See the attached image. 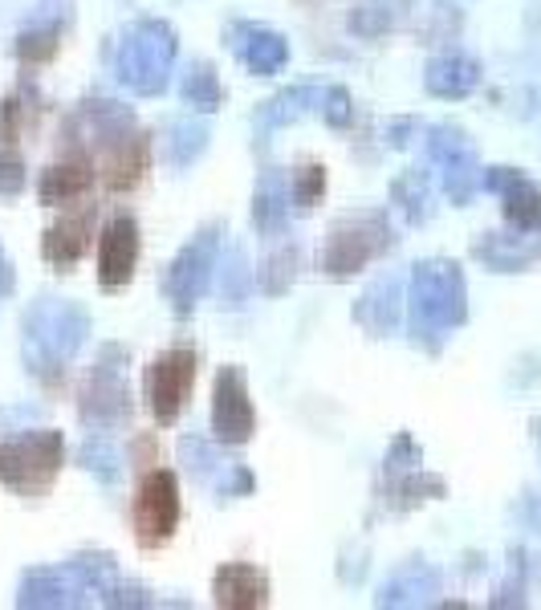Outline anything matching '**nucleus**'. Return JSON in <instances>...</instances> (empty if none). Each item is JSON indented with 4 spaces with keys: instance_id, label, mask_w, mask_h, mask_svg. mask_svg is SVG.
Wrapping results in <instances>:
<instances>
[{
    "instance_id": "obj_1",
    "label": "nucleus",
    "mask_w": 541,
    "mask_h": 610,
    "mask_svg": "<svg viewBox=\"0 0 541 610\" xmlns=\"http://www.w3.org/2000/svg\"><path fill=\"white\" fill-rule=\"evenodd\" d=\"M90 334V314L62 297H37L25 310V362L37 379H57Z\"/></svg>"
},
{
    "instance_id": "obj_2",
    "label": "nucleus",
    "mask_w": 541,
    "mask_h": 610,
    "mask_svg": "<svg viewBox=\"0 0 541 610\" xmlns=\"http://www.w3.org/2000/svg\"><path fill=\"white\" fill-rule=\"evenodd\" d=\"M175 53H179V41H175V29L167 21H155V17L135 21L123 33V45H118V61H114L118 82L143 98L159 94L171 78Z\"/></svg>"
},
{
    "instance_id": "obj_3",
    "label": "nucleus",
    "mask_w": 541,
    "mask_h": 610,
    "mask_svg": "<svg viewBox=\"0 0 541 610\" xmlns=\"http://www.w3.org/2000/svg\"><path fill=\"white\" fill-rule=\"evenodd\" d=\"M66 460V440L53 427L21 432L0 444V484L17 497H45Z\"/></svg>"
},
{
    "instance_id": "obj_4",
    "label": "nucleus",
    "mask_w": 541,
    "mask_h": 610,
    "mask_svg": "<svg viewBox=\"0 0 541 610\" xmlns=\"http://www.w3.org/2000/svg\"><path fill=\"white\" fill-rule=\"evenodd\" d=\"M395 244L387 212H350L334 220L326 249H322V273L334 281H346L354 273H363L371 261H379Z\"/></svg>"
},
{
    "instance_id": "obj_5",
    "label": "nucleus",
    "mask_w": 541,
    "mask_h": 610,
    "mask_svg": "<svg viewBox=\"0 0 541 610\" xmlns=\"http://www.w3.org/2000/svg\"><path fill=\"white\" fill-rule=\"evenodd\" d=\"M464 318V285L456 265L428 261L411 273V326L415 338L444 334Z\"/></svg>"
},
{
    "instance_id": "obj_6",
    "label": "nucleus",
    "mask_w": 541,
    "mask_h": 610,
    "mask_svg": "<svg viewBox=\"0 0 541 610\" xmlns=\"http://www.w3.org/2000/svg\"><path fill=\"white\" fill-rule=\"evenodd\" d=\"M123 366H127L123 346H102V358L94 362V371L78 391V415L94 432L123 427L131 419V391L123 383Z\"/></svg>"
},
{
    "instance_id": "obj_7",
    "label": "nucleus",
    "mask_w": 541,
    "mask_h": 610,
    "mask_svg": "<svg viewBox=\"0 0 541 610\" xmlns=\"http://www.w3.org/2000/svg\"><path fill=\"white\" fill-rule=\"evenodd\" d=\"M179 480L171 468H151L139 488H135V501H131V529L135 541L143 549H159L175 537L179 529Z\"/></svg>"
},
{
    "instance_id": "obj_8",
    "label": "nucleus",
    "mask_w": 541,
    "mask_h": 610,
    "mask_svg": "<svg viewBox=\"0 0 541 610\" xmlns=\"http://www.w3.org/2000/svg\"><path fill=\"white\" fill-rule=\"evenodd\" d=\"M216 269H220V228L208 224L204 232H196L184 244V253L171 261V269L163 277V289H167V297H171L179 318L196 310V301L208 293Z\"/></svg>"
},
{
    "instance_id": "obj_9",
    "label": "nucleus",
    "mask_w": 541,
    "mask_h": 610,
    "mask_svg": "<svg viewBox=\"0 0 541 610\" xmlns=\"http://www.w3.org/2000/svg\"><path fill=\"white\" fill-rule=\"evenodd\" d=\"M192 383H196V350L192 346H167L147 366V379H143L147 407L163 427L179 419V411H184V403L192 395Z\"/></svg>"
},
{
    "instance_id": "obj_10",
    "label": "nucleus",
    "mask_w": 541,
    "mask_h": 610,
    "mask_svg": "<svg viewBox=\"0 0 541 610\" xmlns=\"http://www.w3.org/2000/svg\"><path fill=\"white\" fill-rule=\"evenodd\" d=\"M253 432H257V411L249 399V379L240 366H224L212 387V436L216 444L240 448L253 440Z\"/></svg>"
},
{
    "instance_id": "obj_11",
    "label": "nucleus",
    "mask_w": 541,
    "mask_h": 610,
    "mask_svg": "<svg viewBox=\"0 0 541 610\" xmlns=\"http://www.w3.org/2000/svg\"><path fill=\"white\" fill-rule=\"evenodd\" d=\"M139 265V224L135 216L118 212L98 236V281L102 289H123Z\"/></svg>"
},
{
    "instance_id": "obj_12",
    "label": "nucleus",
    "mask_w": 541,
    "mask_h": 610,
    "mask_svg": "<svg viewBox=\"0 0 541 610\" xmlns=\"http://www.w3.org/2000/svg\"><path fill=\"white\" fill-rule=\"evenodd\" d=\"M151 167V139L127 131L102 147V183L106 192H135Z\"/></svg>"
},
{
    "instance_id": "obj_13",
    "label": "nucleus",
    "mask_w": 541,
    "mask_h": 610,
    "mask_svg": "<svg viewBox=\"0 0 541 610\" xmlns=\"http://www.w3.org/2000/svg\"><path fill=\"white\" fill-rule=\"evenodd\" d=\"M228 45H232V53L249 66V74H261V78L281 74L285 61H289V41H285L281 33L265 29V25L236 21V25L228 29Z\"/></svg>"
},
{
    "instance_id": "obj_14",
    "label": "nucleus",
    "mask_w": 541,
    "mask_h": 610,
    "mask_svg": "<svg viewBox=\"0 0 541 610\" xmlns=\"http://www.w3.org/2000/svg\"><path fill=\"white\" fill-rule=\"evenodd\" d=\"M90 244H94V208L86 204V208H78V212H70V216H62L49 232H45V240H41V253H45V261L53 265V269H74L86 253H90Z\"/></svg>"
},
{
    "instance_id": "obj_15",
    "label": "nucleus",
    "mask_w": 541,
    "mask_h": 610,
    "mask_svg": "<svg viewBox=\"0 0 541 610\" xmlns=\"http://www.w3.org/2000/svg\"><path fill=\"white\" fill-rule=\"evenodd\" d=\"M90 188H94V163L86 159V151H70L62 163H53V167L41 171L37 196L49 208H62V204L82 200Z\"/></svg>"
},
{
    "instance_id": "obj_16",
    "label": "nucleus",
    "mask_w": 541,
    "mask_h": 610,
    "mask_svg": "<svg viewBox=\"0 0 541 610\" xmlns=\"http://www.w3.org/2000/svg\"><path fill=\"white\" fill-rule=\"evenodd\" d=\"M212 594H216V606L257 610L269 602V578L249 562H224L212 578Z\"/></svg>"
},
{
    "instance_id": "obj_17",
    "label": "nucleus",
    "mask_w": 541,
    "mask_h": 610,
    "mask_svg": "<svg viewBox=\"0 0 541 610\" xmlns=\"http://www.w3.org/2000/svg\"><path fill=\"white\" fill-rule=\"evenodd\" d=\"M74 594H82V586L74 582V574L66 566L62 570H29L17 602L21 606H74L78 602Z\"/></svg>"
},
{
    "instance_id": "obj_18",
    "label": "nucleus",
    "mask_w": 541,
    "mask_h": 610,
    "mask_svg": "<svg viewBox=\"0 0 541 610\" xmlns=\"http://www.w3.org/2000/svg\"><path fill=\"white\" fill-rule=\"evenodd\" d=\"M436 586H440L436 570L411 562V566L395 570V574L383 582V590H379L375 602H379V606H411V602H424L428 594H436Z\"/></svg>"
},
{
    "instance_id": "obj_19",
    "label": "nucleus",
    "mask_w": 541,
    "mask_h": 610,
    "mask_svg": "<svg viewBox=\"0 0 541 610\" xmlns=\"http://www.w3.org/2000/svg\"><path fill=\"white\" fill-rule=\"evenodd\" d=\"M354 318L363 322L371 334H391L395 330V322H399V281H375L367 293H363V301L354 305Z\"/></svg>"
},
{
    "instance_id": "obj_20",
    "label": "nucleus",
    "mask_w": 541,
    "mask_h": 610,
    "mask_svg": "<svg viewBox=\"0 0 541 610\" xmlns=\"http://www.w3.org/2000/svg\"><path fill=\"white\" fill-rule=\"evenodd\" d=\"M179 98H184L192 110H204V114L220 110L224 86H220V78L208 61H192V66L184 70V78H179Z\"/></svg>"
},
{
    "instance_id": "obj_21",
    "label": "nucleus",
    "mask_w": 541,
    "mask_h": 610,
    "mask_svg": "<svg viewBox=\"0 0 541 610\" xmlns=\"http://www.w3.org/2000/svg\"><path fill=\"white\" fill-rule=\"evenodd\" d=\"M289 220V183H281L277 175H265V183L253 196V224L269 236H277Z\"/></svg>"
},
{
    "instance_id": "obj_22",
    "label": "nucleus",
    "mask_w": 541,
    "mask_h": 610,
    "mask_svg": "<svg viewBox=\"0 0 541 610\" xmlns=\"http://www.w3.org/2000/svg\"><path fill=\"white\" fill-rule=\"evenodd\" d=\"M428 90L440 98H464L476 86V66L464 57H436L428 66Z\"/></svg>"
},
{
    "instance_id": "obj_23",
    "label": "nucleus",
    "mask_w": 541,
    "mask_h": 610,
    "mask_svg": "<svg viewBox=\"0 0 541 610\" xmlns=\"http://www.w3.org/2000/svg\"><path fill=\"white\" fill-rule=\"evenodd\" d=\"M322 94L326 90H318V86H289V90H281L277 98H269L261 106V122H269V127H285V122L302 118L306 110L322 106Z\"/></svg>"
},
{
    "instance_id": "obj_24",
    "label": "nucleus",
    "mask_w": 541,
    "mask_h": 610,
    "mask_svg": "<svg viewBox=\"0 0 541 610\" xmlns=\"http://www.w3.org/2000/svg\"><path fill=\"white\" fill-rule=\"evenodd\" d=\"M204 147H208V127H204V122L184 118V122H171V127H167L163 155H167L171 167H188L192 159L204 155Z\"/></svg>"
},
{
    "instance_id": "obj_25",
    "label": "nucleus",
    "mask_w": 541,
    "mask_h": 610,
    "mask_svg": "<svg viewBox=\"0 0 541 610\" xmlns=\"http://www.w3.org/2000/svg\"><path fill=\"white\" fill-rule=\"evenodd\" d=\"M33 114H37V98H33V90H13L5 102H0V143H17L21 135H25V127L33 122Z\"/></svg>"
},
{
    "instance_id": "obj_26",
    "label": "nucleus",
    "mask_w": 541,
    "mask_h": 610,
    "mask_svg": "<svg viewBox=\"0 0 541 610\" xmlns=\"http://www.w3.org/2000/svg\"><path fill=\"white\" fill-rule=\"evenodd\" d=\"M297 265H302V257H297V244H281V249L257 269V285H261L269 297H277V293H285V289L293 285Z\"/></svg>"
},
{
    "instance_id": "obj_27",
    "label": "nucleus",
    "mask_w": 541,
    "mask_h": 610,
    "mask_svg": "<svg viewBox=\"0 0 541 610\" xmlns=\"http://www.w3.org/2000/svg\"><path fill=\"white\" fill-rule=\"evenodd\" d=\"M346 25H350L354 37L375 41V37H383V33L395 25V13H391L387 0H363V5H354V9H350Z\"/></svg>"
},
{
    "instance_id": "obj_28",
    "label": "nucleus",
    "mask_w": 541,
    "mask_h": 610,
    "mask_svg": "<svg viewBox=\"0 0 541 610\" xmlns=\"http://www.w3.org/2000/svg\"><path fill=\"white\" fill-rule=\"evenodd\" d=\"M78 460H82L98 480H106V484H114L118 472H123V456H118V448H114L106 436H86Z\"/></svg>"
},
{
    "instance_id": "obj_29",
    "label": "nucleus",
    "mask_w": 541,
    "mask_h": 610,
    "mask_svg": "<svg viewBox=\"0 0 541 610\" xmlns=\"http://www.w3.org/2000/svg\"><path fill=\"white\" fill-rule=\"evenodd\" d=\"M57 41H62V29L57 25H33L17 37V57L25 61V66H41V61H53Z\"/></svg>"
},
{
    "instance_id": "obj_30",
    "label": "nucleus",
    "mask_w": 541,
    "mask_h": 610,
    "mask_svg": "<svg viewBox=\"0 0 541 610\" xmlns=\"http://www.w3.org/2000/svg\"><path fill=\"white\" fill-rule=\"evenodd\" d=\"M322 192H326V167L322 163H302V167L289 175V200L302 208V212L314 208L322 200Z\"/></svg>"
},
{
    "instance_id": "obj_31",
    "label": "nucleus",
    "mask_w": 541,
    "mask_h": 610,
    "mask_svg": "<svg viewBox=\"0 0 541 610\" xmlns=\"http://www.w3.org/2000/svg\"><path fill=\"white\" fill-rule=\"evenodd\" d=\"M322 118L330 122V127H338V131L354 122V102H350V90L346 86H330L322 94Z\"/></svg>"
},
{
    "instance_id": "obj_32",
    "label": "nucleus",
    "mask_w": 541,
    "mask_h": 610,
    "mask_svg": "<svg viewBox=\"0 0 541 610\" xmlns=\"http://www.w3.org/2000/svg\"><path fill=\"white\" fill-rule=\"evenodd\" d=\"M179 452H184V460H188V468L204 480L212 468H220V456H216V448L212 444H204L200 436H184L179 440Z\"/></svg>"
},
{
    "instance_id": "obj_33",
    "label": "nucleus",
    "mask_w": 541,
    "mask_h": 610,
    "mask_svg": "<svg viewBox=\"0 0 541 610\" xmlns=\"http://www.w3.org/2000/svg\"><path fill=\"white\" fill-rule=\"evenodd\" d=\"M25 188V163L13 151H0V196H17Z\"/></svg>"
},
{
    "instance_id": "obj_34",
    "label": "nucleus",
    "mask_w": 541,
    "mask_h": 610,
    "mask_svg": "<svg viewBox=\"0 0 541 610\" xmlns=\"http://www.w3.org/2000/svg\"><path fill=\"white\" fill-rule=\"evenodd\" d=\"M220 493L224 497H245V493H253V472L245 464H232V480L220 484Z\"/></svg>"
},
{
    "instance_id": "obj_35",
    "label": "nucleus",
    "mask_w": 541,
    "mask_h": 610,
    "mask_svg": "<svg viewBox=\"0 0 541 610\" xmlns=\"http://www.w3.org/2000/svg\"><path fill=\"white\" fill-rule=\"evenodd\" d=\"M13 285H17V277H13V265L5 261V253H0V297H9V293H13Z\"/></svg>"
}]
</instances>
